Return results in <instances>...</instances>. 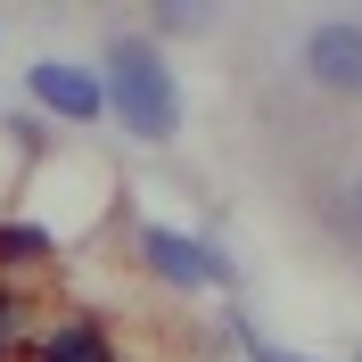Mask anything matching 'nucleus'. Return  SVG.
<instances>
[{
	"instance_id": "obj_1",
	"label": "nucleus",
	"mask_w": 362,
	"mask_h": 362,
	"mask_svg": "<svg viewBox=\"0 0 362 362\" xmlns=\"http://www.w3.org/2000/svg\"><path fill=\"white\" fill-rule=\"evenodd\" d=\"M107 99H115V115H124L140 140H173V124H181V90H173L165 58L140 42V33L107 42Z\"/></svg>"
},
{
	"instance_id": "obj_2",
	"label": "nucleus",
	"mask_w": 362,
	"mask_h": 362,
	"mask_svg": "<svg viewBox=\"0 0 362 362\" xmlns=\"http://www.w3.org/2000/svg\"><path fill=\"white\" fill-rule=\"evenodd\" d=\"M25 90H33L49 115H66V124H90V115L107 107V83L90 66H66V58H42V66L25 74Z\"/></svg>"
},
{
	"instance_id": "obj_3",
	"label": "nucleus",
	"mask_w": 362,
	"mask_h": 362,
	"mask_svg": "<svg viewBox=\"0 0 362 362\" xmlns=\"http://www.w3.org/2000/svg\"><path fill=\"white\" fill-rule=\"evenodd\" d=\"M140 255H148V272H165L173 288H206V280H223V255L214 247H198V239H181V230H157L148 223V239H140Z\"/></svg>"
},
{
	"instance_id": "obj_4",
	"label": "nucleus",
	"mask_w": 362,
	"mask_h": 362,
	"mask_svg": "<svg viewBox=\"0 0 362 362\" xmlns=\"http://www.w3.org/2000/svg\"><path fill=\"white\" fill-rule=\"evenodd\" d=\"M305 66H313L329 90H362V33H354V25H313Z\"/></svg>"
},
{
	"instance_id": "obj_5",
	"label": "nucleus",
	"mask_w": 362,
	"mask_h": 362,
	"mask_svg": "<svg viewBox=\"0 0 362 362\" xmlns=\"http://www.w3.org/2000/svg\"><path fill=\"white\" fill-rule=\"evenodd\" d=\"M42 362H107V338H99L90 321H66V329L42 338Z\"/></svg>"
},
{
	"instance_id": "obj_6",
	"label": "nucleus",
	"mask_w": 362,
	"mask_h": 362,
	"mask_svg": "<svg viewBox=\"0 0 362 362\" xmlns=\"http://www.w3.org/2000/svg\"><path fill=\"white\" fill-rule=\"evenodd\" d=\"M42 247H49V230H42V223H0V255H8V264H33Z\"/></svg>"
},
{
	"instance_id": "obj_7",
	"label": "nucleus",
	"mask_w": 362,
	"mask_h": 362,
	"mask_svg": "<svg viewBox=\"0 0 362 362\" xmlns=\"http://www.w3.org/2000/svg\"><path fill=\"white\" fill-rule=\"evenodd\" d=\"M354 362H362V354H354Z\"/></svg>"
}]
</instances>
